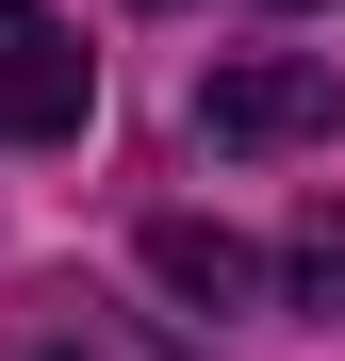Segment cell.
<instances>
[{
    "mask_svg": "<svg viewBox=\"0 0 345 361\" xmlns=\"http://www.w3.org/2000/svg\"><path fill=\"white\" fill-rule=\"evenodd\" d=\"M198 132L214 148H313V132H345V66L329 49H230L198 82Z\"/></svg>",
    "mask_w": 345,
    "mask_h": 361,
    "instance_id": "1",
    "label": "cell"
},
{
    "mask_svg": "<svg viewBox=\"0 0 345 361\" xmlns=\"http://www.w3.org/2000/svg\"><path fill=\"white\" fill-rule=\"evenodd\" d=\"M99 115V49L49 17V0H0V148H49Z\"/></svg>",
    "mask_w": 345,
    "mask_h": 361,
    "instance_id": "2",
    "label": "cell"
},
{
    "mask_svg": "<svg viewBox=\"0 0 345 361\" xmlns=\"http://www.w3.org/2000/svg\"><path fill=\"white\" fill-rule=\"evenodd\" d=\"M148 279L181 295V312H263V295H279V263L247 247V230H214V214H164L148 230Z\"/></svg>",
    "mask_w": 345,
    "mask_h": 361,
    "instance_id": "3",
    "label": "cell"
},
{
    "mask_svg": "<svg viewBox=\"0 0 345 361\" xmlns=\"http://www.w3.org/2000/svg\"><path fill=\"white\" fill-rule=\"evenodd\" d=\"M17 361H181L164 329H132V312H99V295H17Z\"/></svg>",
    "mask_w": 345,
    "mask_h": 361,
    "instance_id": "4",
    "label": "cell"
},
{
    "mask_svg": "<svg viewBox=\"0 0 345 361\" xmlns=\"http://www.w3.org/2000/svg\"><path fill=\"white\" fill-rule=\"evenodd\" d=\"M279 295H296V312H345V197H313V214H296V247H279Z\"/></svg>",
    "mask_w": 345,
    "mask_h": 361,
    "instance_id": "5",
    "label": "cell"
}]
</instances>
